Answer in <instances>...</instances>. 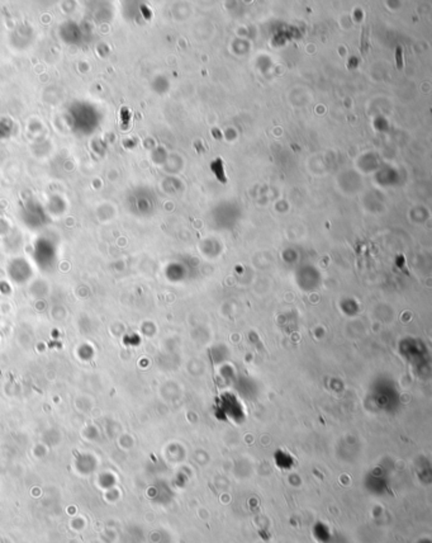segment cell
Segmentation results:
<instances>
[{"label":"cell","mask_w":432,"mask_h":543,"mask_svg":"<svg viewBox=\"0 0 432 543\" xmlns=\"http://www.w3.org/2000/svg\"><path fill=\"white\" fill-rule=\"evenodd\" d=\"M396 60H397V68H398L400 70H402L403 69V50L401 46L397 47Z\"/></svg>","instance_id":"obj_3"},{"label":"cell","mask_w":432,"mask_h":543,"mask_svg":"<svg viewBox=\"0 0 432 543\" xmlns=\"http://www.w3.org/2000/svg\"><path fill=\"white\" fill-rule=\"evenodd\" d=\"M211 168H212V170H213V173L216 174V176H217V179L219 180V182H221V183H226L227 182L226 175H224L223 161H222L221 158L216 159V160L211 164Z\"/></svg>","instance_id":"obj_1"},{"label":"cell","mask_w":432,"mask_h":543,"mask_svg":"<svg viewBox=\"0 0 432 543\" xmlns=\"http://www.w3.org/2000/svg\"><path fill=\"white\" fill-rule=\"evenodd\" d=\"M212 134H213V136H215V138H217V140H221V138H222L221 131H218L217 129H213V130H212Z\"/></svg>","instance_id":"obj_4"},{"label":"cell","mask_w":432,"mask_h":543,"mask_svg":"<svg viewBox=\"0 0 432 543\" xmlns=\"http://www.w3.org/2000/svg\"><path fill=\"white\" fill-rule=\"evenodd\" d=\"M368 34H369V32H368V27H365L364 28L363 34H361V38H360V51L363 52V54H365V52L368 51V48H369V42H368L369 37H368Z\"/></svg>","instance_id":"obj_2"}]
</instances>
